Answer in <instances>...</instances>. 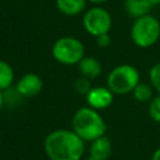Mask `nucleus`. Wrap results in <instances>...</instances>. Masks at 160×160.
<instances>
[{
    "instance_id": "11",
    "label": "nucleus",
    "mask_w": 160,
    "mask_h": 160,
    "mask_svg": "<svg viewBox=\"0 0 160 160\" xmlns=\"http://www.w3.org/2000/svg\"><path fill=\"white\" fill-rule=\"evenodd\" d=\"M124 6L129 16L138 19L148 15L152 8V4L150 0H125Z\"/></svg>"
},
{
    "instance_id": "9",
    "label": "nucleus",
    "mask_w": 160,
    "mask_h": 160,
    "mask_svg": "<svg viewBox=\"0 0 160 160\" xmlns=\"http://www.w3.org/2000/svg\"><path fill=\"white\" fill-rule=\"evenodd\" d=\"M111 154V141L108 136L102 135L91 141L89 159L90 160H106Z\"/></svg>"
},
{
    "instance_id": "16",
    "label": "nucleus",
    "mask_w": 160,
    "mask_h": 160,
    "mask_svg": "<svg viewBox=\"0 0 160 160\" xmlns=\"http://www.w3.org/2000/svg\"><path fill=\"white\" fill-rule=\"evenodd\" d=\"M149 80H150V84L152 85V88L158 91V94H160V62H156L155 65H152L150 68Z\"/></svg>"
},
{
    "instance_id": "6",
    "label": "nucleus",
    "mask_w": 160,
    "mask_h": 160,
    "mask_svg": "<svg viewBox=\"0 0 160 160\" xmlns=\"http://www.w3.org/2000/svg\"><path fill=\"white\" fill-rule=\"evenodd\" d=\"M111 24L112 20L110 12L100 6L89 9L82 18V25L85 30L95 38L102 34H108L111 29Z\"/></svg>"
},
{
    "instance_id": "15",
    "label": "nucleus",
    "mask_w": 160,
    "mask_h": 160,
    "mask_svg": "<svg viewBox=\"0 0 160 160\" xmlns=\"http://www.w3.org/2000/svg\"><path fill=\"white\" fill-rule=\"evenodd\" d=\"M149 116L152 121L160 122V94L155 95L149 102Z\"/></svg>"
},
{
    "instance_id": "4",
    "label": "nucleus",
    "mask_w": 160,
    "mask_h": 160,
    "mask_svg": "<svg viewBox=\"0 0 160 160\" xmlns=\"http://www.w3.org/2000/svg\"><path fill=\"white\" fill-rule=\"evenodd\" d=\"M139 82V70L130 64H121L115 66L109 72L106 79L108 88L116 95H125L132 92V90Z\"/></svg>"
},
{
    "instance_id": "2",
    "label": "nucleus",
    "mask_w": 160,
    "mask_h": 160,
    "mask_svg": "<svg viewBox=\"0 0 160 160\" xmlns=\"http://www.w3.org/2000/svg\"><path fill=\"white\" fill-rule=\"evenodd\" d=\"M72 130L84 140L94 141L105 135L106 124L98 110L88 106L79 109L72 118Z\"/></svg>"
},
{
    "instance_id": "7",
    "label": "nucleus",
    "mask_w": 160,
    "mask_h": 160,
    "mask_svg": "<svg viewBox=\"0 0 160 160\" xmlns=\"http://www.w3.org/2000/svg\"><path fill=\"white\" fill-rule=\"evenodd\" d=\"M114 100V92L109 88H91L86 94V101L90 108L95 110H102L111 105Z\"/></svg>"
},
{
    "instance_id": "18",
    "label": "nucleus",
    "mask_w": 160,
    "mask_h": 160,
    "mask_svg": "<svg viewBox=\"0 0 160 160\" xmlns=\"http://www.w3.org/2000/svg\"><path fill=\"white\" fill-rule=\"evenodd\" d=\"M96 42H98V45H99L100 48H106V46H109L110 42H111V38L109 36V32L96 36Z\"/></svg>"
},
{
    "instance_id": "12",
    "label": "nucleus",
    "mask_w": 160,
    "mask_h": 160,
    "mask_svg": "<svg viewBox=\"0 0 160 160\" xmlns=\"http://www.w3.org/2000/svg\"><path fill=\"white\" fill-rule=\"evenodd\" d=\"M86 1L88 0H56V8L66 16H76L85 9Z\"/></svg>"
},
{
    "instance_id": "3",
    "label": "nucleus",
    "mask_w": 160,
    "mask_h": 160,
    "mask_svg": "<svg viewBox=\"0 0 160 160\" xmlns=\"http://www.w3.org/2000/svg\"><path fill=\"white\" fill-rule=\"evenodd\" d=\"M130 36L136 46L142 49L151 48L160 38V21L150 14L138 18L131 25Z\"/></svg>"
},
{
    "instance_id": "21",
    "label": "nucleus",
    "mask_w": 160,
    "mask_h": 160,
    "mask_svg": "<svg viewBox=\"0 0 160 160\" xmlns=\"http://www.w3.org/2000/svg\"><path fill=\"white\" fill-rule=\"evenodd\" d=\"M88 1H90L92 4H102V2H106L108 0H88Z\"/></svg>"
},
{
    "instance_id": "20",
    "label": "nucleus",
    "mask_w": 160,
    "mask_h": 160,
    "mask_svg": "<svg viewBox=\"0 0 160 160\" xmlns=\"http://www.w3.org/2000/svg\"><path fill=\"white\" fill-rule=\"evenodd\" d=\"M1 91H2V90H0V110H1V108H2V105H4V95H2Z\"/></svg>"
},
{
    "instance_id": "17",
    "label": "nucleus",
    "mask_w": 160,
    "mask_h": 160,
    "mask_svg": "<svg viewBox=\"0 0 160 160\" xmlns=\"http://www.w3.org/2000/svg\"><path fill=\"white\" fill-rule=\"evenodd\" d=\"M75 89H76L78 92L86 95V94L89 92V90L91 89V88H90V79L84 78V76L80 78V79H78V80L75 81Z\"/></svg>"
},
{
    "instance_id": "1",
    "label": "nucleus",
    "mask_w": 160,
    "mask_h": 160,
    "mask_svg": "<svg viewBox=\"0 0 160 160\" xmlns=\"http://www.w3.org/2000/svg\"><path fill=\"white\" fill-rule=\"evenodd\" d=\"M44 150L50 160H80L85 145L84 140L74 130L59 129L45 138Z\"/></svg>"
},
{
    "instance_id": "10",
    "label": "nucleus",
    "mask_w": 160,
    "mask_h": 160,
    "mask_svg": "<svg viewBox=\"0 0 160 160\" xmlns=\"http://www.w3.org/2000/svg\"><path fill=\"white\" fill-rule=\"evenodd\" d=\"M78 65H79V70H80L81 75L90 80L98 78L102 70L100 61L92 56H84Z\"/></svg>"
},
{
    "instance_id": "8",
    "label": "nucleus",
    "mask_w": 160,
    "mask_h": 160,
    "mask_svg": "<svg viewBox=\"0 0 160 160\" xmlns=\"http://www.w3.org/2000/svg\"><path fill=\"white\" fill-rule=\"evenodd\" d=\"M42 90V80L39 75L34 72H28L20 78L16 84V91L19 95L30 98L38 95Z\"/></svg>"
},
{
    "instance_id": "19",
    "label": "nucleus",
    "mask_w": 160,
    "mask_h": 160,
    "mask_svg": "<svg viewBox=\"0 0 160 160\" xmlns=\"http://www.w3.org/2000/svg\"><path fill=\"white\" fill-rule=\"evenodd\" d=\"M151 160H160V148H158V149L154 151V154H152V156H151Z\"/></svg>"
},
{
    "instance_id": "22",
    "label": "nucleus",
    "mask_w": 160,
    "mask_h": 160,
    "mask_svg": "<svg viewBox=\"0 0 160 160\" xmlns=\"http://www.w3.org/2000/svg\"><path fill=\"white\" fill-rule=\"evenodd\" d=\"M150 1H151L152 6H158V5H160V0H150Z\"/></svg>"
},
{
    "instance_id": "13",
    "label": "nucleus",
    "mask_w": 160,
    "mask_h": 160,
    "mask_svg": "<svg viewBox=\"0 0 160 160\" xmlns=\"http://www.w3.org/2000/svg\"><path fill=\"white\" fill-rule=\"evenodd\" d=\"M132 96L135 100L139 102H146L150 101L154 98V88L151 84H145V82H139L135 89L132 90Z\"/></svg>"
},
{
    "instance_id": "14",
    "label": "nucleus",
    "mask_w": 160,
    "mask_h": 160,
    "mask_svg": "<svg viewBox=\"0 0 160 160\" xmlns=\"http://www.w3.org/2000/svg\"><path fill=\"white\" fill-rule=\"evenodd\" d=\"M14 81V70L11 65L0 60V90H6Z\"/></svg>"
},
{
    "instance_id": "5",
    "label": "nucleus",
    "mask_w": 160,
    "mask_h": 160,
    "mask_svg": "<svg viewBox=\"0 0 160 160\" xmlns=\"http://www.w3.org/2000/svg\"><path fill=\"white\" fill-rule=\"evenodd\" d=\"M52 56L56 61L64 65H75L85 56L82 42L72 36H62L58 39L51 49Z\"/></svg>"
}]
</instances>
